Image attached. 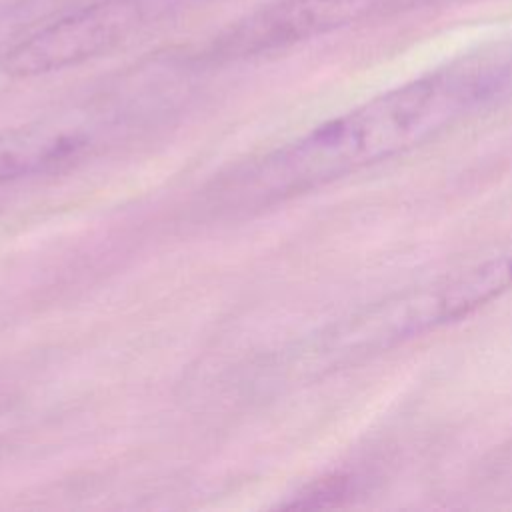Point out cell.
I'll return each mask as SVG.
<instances>
[{
    "label": "cell",
    "instance_id": "7a4b0ae2",
    "mask_svg": "<svg viewBox=\"0 0 512 512\" xmlns=\"http://www.w3.org/2000/svg\"><path fill=\"white\" fill-rule=\"evenodd\" d=\"M512 286V260L494 258L466 272L404 292L344 322L332 334L336 356L388 348L428 328L466 316Z\"/></svg>",
    "mask_w": 512,
    "mask_h": 512
},
{
    "label": "cell",
    "instance_id": "3957f363",
    "mask_svg": "<svg viewBox=\"0 0 512 512\" xmlns=\"http://www.w3.org/2000/svg\"><path fill=\"white\" fill-rule=\"evenodd\" d=\"M138 24V8L130 0H104L80 8L16 44L4 58L12 76H38L62 70L122 42Z\"/></svg>",
    "mask_w": 512,
    "mask_h": 512
},
{
    "label": "cell",
    "instance_id": "6da1fadb",
    "mask_svg": "<svg viewBox=\"0 0 512 512\" xmlns=\"http://www.w3.org/2000/svg\"><path fill=\"white\" fill-rule=\"evenodd\" d=\"M510 72L502 56L480 54L410 80L252 162L216 188V200L274 204L410 150L496 96Z\"/></svg>",
    "mask_w": 512,
    "mask_h": 512
},
{
    "label": "cell",
    "instance_id": "5b68a950",
    "mask_svg": "<svg viewBox=\"0 0 512 512\" xmlns=\"http://www.w3.org/2000/svg\"><path fill=\"white\" fill-rule=\"evenodd\" d=\"M88 136L78 128L30 124L0 132V184L52 170L86 148Z\"/></svg>",
    "mask_w": 512,
    "mask_h": 512
},
{
    "label": "cell",
    "instance_id": "277c9868",
    "mask_svg": "<svg viewBox=\"0 0 512 512\" xmlns=\"http://www.w3.org/2000/svg\"><path fill=\"white\" fill-rule=\"evenodd\" d=\"M376 0H278L218 38L224 56H252L284 48L354 22Z\"/></svg>",
    "mask_w": 512,
    "mask_h": 512
}]
</instances>
